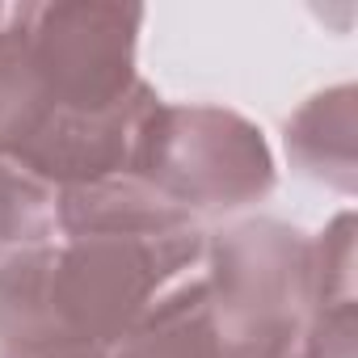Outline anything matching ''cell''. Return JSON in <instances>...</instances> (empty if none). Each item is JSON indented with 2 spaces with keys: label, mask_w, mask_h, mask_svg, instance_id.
Here are the masks:
<instances>
[{
  "label": "cell",
  "mask_w": 358,
  "mask_h": 358,
  "mask_svg": "<svg viewBox=\"0 0 358 358\" xmlns=\"http://www.w3.org/2000/svg\"><path fill=\"white\" fill-rule=\"evenodd\" d=\"M207 232L64 236L0 253V358H106L122 333L203 266Z\"/></svg>",
  "instance_id": "1"
},
{
  "label": "cell",
  "mask_w": 358,
  "mask_h": 358,
  "mask_svg": "<svg viewBox=\"0 0 358 358\" xmlns=\"http://www.w3.org/2000/svg\"><path fill=\"white\" fill-rule=\"evenodd\" d=\"M131 173L199 224L232 220L278 186L262 127L236 110L203 101H160L143 122Z\"/></svg>",
  "instance_id": "2"
},
{
  "label": "cell",
  "mask_w": 358,
  "mask_h": 358,
  "mask_svg": "<svg viewBox=\"0 0 358 358\" xmlns=\"http://www.w3.org/2000/svg\"><path fill=\"white\" fill-rule=\"evenodd\" d=\"M34 76L55 114H93L118 106L135 85L139 5L110 0H38L9 9Z\"/></svg>",
  "instance_id": "3"
},
{
  "label": "cell",
  "mask_w": 358,
  "mask_h": 358,
  "mask_svg": "<svg viewBox=\"0 0 358 358\" xmlns=\"http://www.w3.org/2000/svg\"><path fill=\"white\" fill-rule=\"evenodd\" d=\"M156 106H160V93L148 80H139L110 110L51 114L9 156L22 160L26 169H34L38 177H47V182L59 186V190L85 186V182H101V177H114V173H131L143 122L152 118ZM0 156H5V152H0Z\"/></svg>",
  "instance_id": "4"
},
{
  "label": "cell",
  "mask_w": 358,
  "mask_h": 358,
  "mask_svg": "<svg viewBox=\"0 0 358 358\" xmlns=\"http://www.w3.org/2000/svg\"><path fill=\"white\" fill-rule=\"evenodd\" d=\"M282 148L299 177L350 199L358 190V93L354 85H333L308 97L287 118Z\"/></svg>",
  "instance_id": "5"
},
{
  "label": "cell",
  "mask_w": 358,
  "mask_h": 358,
  "mask_svg": "<svg viewBox=\"0 0 358 358\" xmlns=\"http://www.w3.org/2000/svg\"><path fill=\"white\" fill-rule=\"evenodd\" d=\"M106 358H220V337L207 308L203 274L173 282L139 316V324L122 333L118 345H110Z\"/></svg>",
  "instance_id": "6"
},
{
  "label": "cell",
  "mask_w": 358,
  "mask_h": 358,
  "mask_svg": "<svg viewBox=\"0 0 358 358\" xmlns=\"http://www.w3.org/2000/svg\"><path fill=\"white\" fill-rule=\"evenodd\" d=\"M59 186L26 169L13 156H0V253L38 249L59 241Z\"/></svg>",
  "instance_id": "7"
},
{
  "label": "cell",
  "mask_w": 358,
  "mask_h": 358,
  "mask_svg": "<svg viewBox=\"0 0 358 358\" xmlns=\"http://www.w3.org/2000/svg\"><path fill=\"white\" fill-rule=\"evenodd\" d=\"M51 114L55 110L34 76L26 43L5 9V17H0V152H17Z\"/></svg>",
  "instance_id": "8"
},
{
  "label": "cell",
  "mask_w": 358,
  "mask_h": 358,
  "mask_svg": "<svg viewBox=\"0 0 358 358\" xmlns=\"http://www.w3.org/2000/svg\"><path fill=\"white\" fill-rule=\"evenodd\" d=\"M354 299V211H341L312 236V308L329 312Z\"/></svg>",
  "instance_id": "9"
},
{
  "label": "cell",
  "mask_w": 358,
  "mask_h": 358,
  "mask_svg": "<svg viewBox=\"0 0 358 358\" xmlns=\"http://www.w3.org/2000/svg\"><path fill=\"white\" fill-rule=\"evenodd\" d=\"M303 358H358V303L312 312Z\"/></svg>",
  "instance_id": "10"
},
{
  "label": "cell",
  "mask_w": 358,
  "mask_h": 358,
  "mask_svg": "<svg viewBox=\"0 0 358 358\" xmlns=\"http://www.w3.org/2000/svg\"><path fill=\"white\" fill-rule=\"evenodd\" d=\"M0 17H5V5H0Z\"/></svg>",
  "instance_id": "11"
}]
</instances>
